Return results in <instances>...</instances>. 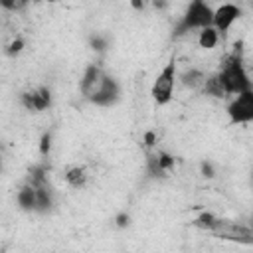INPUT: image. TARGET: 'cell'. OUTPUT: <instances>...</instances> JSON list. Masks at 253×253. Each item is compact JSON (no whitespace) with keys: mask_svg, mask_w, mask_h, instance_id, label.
I'll use <instances>...</instances> for the list:
<instances>
[{"mask_svg":"<svg viewBox=\"0 0 253 253\" xmlns=\"http://www.w3.org/2000/svg\"><path fill=\"white\" fill-rule=\"evenodd\" d=\"M225 113L231 125H249L253 121V89L233 95Z\"/></svg>","mask_w":253,"mask_h":253,"instance_id":"277c9868","label":"cell"},{"mask_svg":"<svg viewBox=\"0 0 253 253\" xmlns=\"http://www.w3.org/2000/svg\"><path fill=\"white\" fill-rule=\"evenodd\" d=\"M63 176H65V182H67L71 188H83V186L87 184V178H89L85 166H79V164L69 166Z\"/></svg>","mask_w":253,"mask_h":253,"instance_id":"9c48e42d","label":"cell"},{"mask_svg":"<svg viewBox=\"0 0 253 253\" xmlns=\"http://www.w3.org/2000/svg\"><path fill=\"white\" fill-rule=\"evenodd\" d=\"M219 42V34L213 26H206V28H200L198 32V45L202 49H213Z\"/></svg>","mask_w":253,"mask_h":253,"instance_id":"7c38bea8","label":"cell"},{"mask_svg":"<svg viewBox=\"0 0 253 253\" xmlns=\"http://www.w3.org/2000/svg\"><path fill=\"white\" fill-rule=\"evenodd\" d=\"M202 174H204V176H208V178H211V176H213V168H211V164H210V162H202Z\"/></svg>","mask_w":253,"mask_h":253,"instance_id":"ffe728a7","label":"cell"},{"mask_svg":"<svg viewBox=\"0 0 253 253\" xmlns=\"http://www.w3.org/2000/svg\"><path fill=\"white\" fill-rule=\"evenodd\" d=\"M130 4H132V8H134V10H144L146 0H130Z\"/></svg>","mask_w":253,"mask_h":253,"instance_id":"7402d4cb","label":"cell"},{"mask_svg":"<svg viewBox=\"0 0 253 253\" xmlns=\"http://www.w3.org/2000/svg\"><path fill=\"white\" fill-rule=\"evenodd\" d=\"M174 87H176V61L170 59L152 81L150 95H152L154 103L160 105V107L168 105L174 97Z\"/></svg>","mask_w":253,"mask_h":253,"instance_id":"3957f363","label":"cell"},{"mask_svg":"<svg viewBox=\"0 0 253 253\" xmlns=\"http://www.w3.org/2000/svg\"><path fill=\"white\" fill-rule=\"evenodd\" d=\"M22 49H24V40H22V38H18V40H14V42H10V43H8L6 53H8V55H18Z\"/></svg>","mask_w":253,"mask_h":253,"instance_id":"2e32d148","label":"cell"},{"mask_svg":"<svg viewBox=\"0 0 253 253\" xmlns=\"http://www.w3.org/2000/svg\"><path fill=\"white\" fill-rule=\"evenodd\" d=\"M204 79H206V73H204L202 69H196V67L184 71L182 77H180L182 85H184V87H190V89H200L202 83H204Z\"/></svg>","mask_w":253,"mask_h":253,"instance_id":"4fadbf2b","label":"cell"},{"mask_svg":"<svg viewBox=\"0 0 253 253\" xmlns=\"http://www.w3.org/2000/svg\"><path fill=\"white\" fill-rule=\"evenodd\" d=\"M49 146H51V136H49V132H45V134L42 136V144H40V150H42V154L49 152Z\"/></svg>","mask_w":253,"mask_h":253,"instance_id":"ac0fdd59","label":"cell"},{"mask_svg":"<svg viewBox=\"0 0 253 253\" xmlns=\"http://www.w3.org/2000/svg\"><path fill=\"white\" fill-rule=\"evenodd\" d=\"M152 4L154 6H162V4H166V0H152Z\"/></svg>","mask_w":253,"mask_h":253,"instance_id":"cb8c5ba5","label":"cell"},{"mask_svg":"<svg viewBox=\"0 0 253 253\" xmlns=\"http://www.w3.org/2000/svg\"><path fill=\"white\" fill-rule=\"evenodd\" d=\"M22 105L32 113H42L51 105V91L47 87H34L22 93Z\"/></svg>","mask_w":253,"mask_h":253,"instance_id":"52a82bcc","label":"cell"},{"mask_svg":"<svg viewBox=\"0 0 253 253\" xmlns=\"http://www.w3.org/2000/svg\"><path fill=\"white\" fill-rule=\"evenodd\" d=\"M34 4H55V2H59V0H32Z\"/></svg>","mask_w":253,"mask_h":253,"instance_id":"603a6c76","label":"cell"},{"mask_svg":"<svg viewBox=\"0 0 253 253\" xmlns=\"http://www.w3.org/2000/svg\"><path fill=\"white\" fill-rule=\"evenodd\" d=\"M211 18H213V8L206 2V0H190L184 16L180 18L178 26H176V36H184L192 30H200L206 26H211Z\"/></svg>","mask_w":253,"mask_h":253,"instance_id":"7a4b0ae2","label":"cell"},{"mask_svg":"<svg viewBox=\"0 0 253 253\" xmlns=\"http://www.w3.org/2000/svg\"><path fill=\"white\" fill-rule=\"evenodd\" d=\"M144 142H146V146H154V142H156V134H154L152 130H148V132L144 134Z\"/></svg>","mask_w":253,"mask_h":253,"instance_id":"44dd1931","label":"cell"},{"mask_svg":"<svg viewBox=\"0 0 253 253\" xmlns=\"http://www.w3.org/2000/svg\"><path fill=\"white\" fill-rule=\"evenodd\" d=\"M200 89H202V93H206V95H210V97H213V99H223V97H227L225 91H223V87H221V81H219L217 73L206 75V79H204V83H202Z\"/></svg>","mask_w":253,"mask_h":253,"instance_id":"30bf717a","label":"cell"},{"mask_svg":"<svg viewBox=\"0 0 253 253\" xmlns=\"http://www.w3.org/2000/svg\"><path fill=\"white\" fill-rule=\"evenodd\" d=\"M24 4L20 2V0H0V8H4V10H8V12H16V10H20Z\"/></svg>","mask_w":253,"mask_h":253,"instance_id":"e0dca14e","label":"cell"},{"mask_svg":"<svg viewBox=\"0 0 253 253\" xmlns=\"http://www.w3.org/2000/svg\"><path fill=\"white\" fill-rule=\"evenodd\" d=\"M103 75H105V71H103L101 65H97V63H91V65L85 67L83 77H81V81H79V91H81V95H83L85 99L91 97V93L97 89V85H99V81H101Z\"/></svg>","mask_w":253,"mask_h":253,"instance_id":"ba28073f","label":"cell"},{"mask_svg":"<svg viewBox=\"0 0 253 253\" xmlns=\"http://www.w3.org/2000/svg\"><path fill=\"white\" fill-rule=\"evenodd\" d=\"M239 18H241V8L233 2H223L213 10L211 26L217 30V34H227Z\"/></svg>","mask_w":253,"mask_h":253,"instance_id":"8992f818","label":"cell"},{"mask_svg":"<svg viewBox=\"0 0 253 253\" xmlns=\"http://www.w3.org/2000/svg\"><path fill=\"white\" fill-rule=\"evenodd\" d=\"M16 200H18V206H20L22 210H26V211H36V186L28 184V186L20 188Z\"/></svg>","mask_w":253,"mask_h":253,"instance_id":"8fae6325","label":"cell"},{"mask_svg":"<svg viewBox=\"0 0 253 253\" xmlns=\"http://www.w3.org/2000/svg\"><path fill=\"white\" fill-rule=\"evenodd\" d=\"M20 2H22V4H28V2H30V0H20Z\"/></svg>","mask_w":253,"mask_h":253,"instance_id":"d4e9b609","label":"cell"},{"mask_svg":"<svg viewBox=\"0 0 253 253\" xmlns=\"http://www.w3.org/2000/svg\"><path fill=\"white\" fill-rule=\"evenodd\" d=\"M156 156H158V164L162 168L164 174H168L172 168H174V156L168 154L166 150H156Z\"/></svg>","mask_w":253,"mask_h":253,"instance_id":"5bb4252c","label":"cell"},{"mask_svg":"<svg viewBox=\"0 0 253 253\" xmlns=\"http://www.w3.org/2000/svg\"><path fill=\"white\" fill-rule=\"evenodd\" d=\"M128 221H130L128 213H119V217H117V225H119V227H126Z\"/></svg>","mask_w":253,"mask_h":253,"instance_id":"d6986e66","label":"cell"},{"mask_svg":"<svg viewBox=\"0 0 253 253\" xmlns=\"http://www.w3.org/2000/svg\"><path fill=\"white\" fill-rule=\"evenodd\" d=\"M217 77L221 81L225 95H237L241 91L251 89V79H249V73L243 65L239 45H235V49L229 55H225V59L217 71Z\"/></svg>","mask_w":253,"mask_h":253,"instance_id":"6da1fadb","label":"cell"},{"mask_svg":"<svg viewBox=\"0 0 253 253\" xmlns=\"http://www.w3.org/2000/svg\"><path fill=\"white\" fill-rule=\"evenodd\" d=\"M217 219L211 215V213H202L198 219H196V225H200V227H206V229H213V227H217Z\"/></svg>","mask_w":253,"mask_h":253,"instance_id":"9a60e30c","label":"cell"},{"mask_svg":"<svg viewBox=\"0 0 253 253\" xmlns=\"http://www.w3.org/2000/svg\"><path fill=\"white\" fill-rule=\"evenodd\" d=\"M119 99H121V85H119V81L105 73L101 77L97 89L91 93V97L87 101H91L97 107H113Z\"/></svg>","mask_w":253,"mask_h":253,"instance_id":"5b68a950","label":"cell"}]
</instances>
